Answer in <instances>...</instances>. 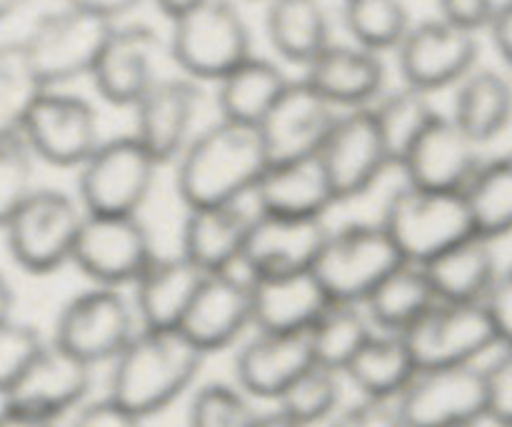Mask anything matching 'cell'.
<instances>
[{
    "mask_svg": "<svg viewBox=\"0 0 512 427\" xmlns=\"http://www.w3.org/2000/svg\"><path fill=\"white\" fill-rule=\"evenodd\" d=\"M268 165L260 128L220 118L195 133L175 160V190L188 210L243 203Z\"/></svg>",
    "mask_w": 512,
    "mask_h": 427,
    "instance_id": "cell-1",
    "label": "cell"
},
{
    "mask_svg": "<svg viewBox=\"0 0 512 427\" xmlns=\"http://www.w3.org/2000/svg\"><path fill=\"white\" fill-rule=\"evenodd\" d=\"M205 358L180 328H140L110 363L108 395L138 418H153L195 388Z\"/></svg>",
    "mask_w": 512,
    "mask_h": 427,
    "instance_id": "cell-2",
    "label": "cell"
},
{
    "mask_svg": "<svg viewBox=\"0 0 512 427\" xmlns=\"http://www.w3.org/2000/svg\"><path fill=\"white\" fill-rule=\"evenodd\" d=\"M380 223L400 255L420 265L478 235L465 190H430L410 183L390 195Z\"/></svg>",
    "mask_w": 512,
    "mask_h": 427,
    "instance_id": "cell-3",
    "label": "cell"
},
{
    "mask_svg": "<svg viewBox=\"0 0 512 427\" xmlns=\"http://www.w3.org/2000/svg\"><path fill=\"white\" fill-rule=\"evenodd\" d=\"M168 53L185 78L218 83L253 55L250 28L230 0H208L173 20Z\"/></svg>",
    "mask_w": 512,
    "mask_h": 427,
    "instance_id": "cell-4",
    "label": "cell"
},
{
    "mask_svg": "<svg viewBox=\"0 0 512 427\" xmlns=\"http://www.w3.org/2000/svg\"><path fill=\"white\" fill-rule=\"evenodd\" d=\"M83 220L80 200L63 190L35 188L3 228L5 245L25 273H55L65 263H73Z\"/></svg>",
    "mask_w": 512,
    "mask_h": 427,
    "instance_id": "cell-5",
    "label": "cell"
},
{
    "mask_svg": "<svg viewBox=\"0 0 512 427\" xmlns=\"http://www.w3.org/2000/svg\"><path fill=\"white\" fill-rule=\"evenodd\" d=\"M115 25L103 15L65 3L35 30L23 58L43 88H60L75 78L93 75Z\"/></svg>",
    "mask_w": 512,
    "mask_h": 427,
    "instance_id": "cell-6",
    "label": "cell"
},
{
    "mask_svg": "<svg viewBox=\"0 0 512 427\" xmlns=\"http://www.w3.org/2000/svg\"><path fill=\"white\" fill-rule=\"evenodd\" d=\"M405 258L383 223H350L330 230L313 273L330 300L365 303Z\"/></svg>",
    "mask_w": 512,
    "mask_h": 427,
    "instance_id": "cell-7",
    "label": "cell"
},
{
    "mask_svg": "<svg viewBox=\"0 0 512 427\" xmlns=\"http://www.w3.org/2000/svg\"><path fill=\"white\" fill-rule=\"evenodd\" d=\"M138 330V313L123 288L93 285L60 308L53 343L95 368L113 363Z\"/></svg>",
    "mask_w": 512,
    "mask_h": 427,
    "instance_id": "cell-8",
    "label": "cell"
},
{
    "mask_svg": "<svg viewBox=\"0 0 512 427\" xmlns=\"http://www.w3.org/2000/svg\"><path fill=\"white\" fill-rule=\"evenodd\" d=\"M160 163L135 135L103 140L78 168V200L85 213L138 215L153 190Z\"/></svg>",
    "mask_w": 512,
    "mask_h": 427,
    "instance_id": "cell-9",
    "label": "cell"
},
{
    "mask_svg": "<svg viewBox=\"0 0 512 427\" xmlns=\"http://www.w3.org/2000/svg\"><path fill=\"white\" fill-rule=\"evenodd\" d=\"M20 135L38 160L75 170L103 143L93 105L58 88L40 90L25 115Z\"/></svg>",
    "mask_w": 512,
    "mask_h": 427,
    "instance_id": "cell-10",
    "label": "cell"
},
{
    "mask_svg": "<svg viewBox=\"0 0 512 427\" xmlns=\"http://www.w3.org/2000/svg\"><path fill=\"white\" fill-rule=\"evenodd\" d=\"M420 370L478 365L498 348V335L483 303H438L403 333Z\"/></svg>",
    "mask_w": 512,
    "mask_h": 427,
    "instance_id": "cell-11",
    "label": "cell"
},
{
    "mask_svg": "<svg viewBox=\"0 0 512 427\" xmlns=\"http://www.w3.org/2000/svg\"><path fill=\"white\" fill-rule=\"evenodd\" d=\"M153 240L138 215L85 213L73 263L85 278L105 288H125L155 258Z\"/></svg>",
    "mask_w": 512,
    "mask_h": 427,
    "instance_id": "cell-12",
    "label": "cell"
},
{
    "mask_svg": "<svg viewBox=\"0 0 512 427\" xmlns=\"http://www.w3.org/2000/svg\"><path fill=\"white\" fill-rule=\"evenodd\" d=\"M318 155L338 203L365 195L385 170L395 168L373 105L343 110Z\"/></svg>",
    "mask_w": 512,
    "mask_h": 427,
    "instance_id": "cell-13",
    "label": "cell"
},
{
    "mask_svg": "<svg viewBox=\"0 0 512 427\" xmlns=\"http://www.w3.org/2000/svg\"><path fill=\"white\" fill-rule=\"evenodd\" d=\"M395 403L408 427L488 423L485 370L480 365L418 370L413 383Z\"/></svg>",
    "mask_w": 512,
    "mask_h": 427,
    "instance_id": "cell-14",
    "label": "cell"
},
{
    "mask_svg": "<svg viewBox=\"0 0 512 427\" xmlns=\"http://www.w3.org/2000/svg\"><path fill=\"white\" fill-rule=\"evenodd\" d=\"M478 33L458 28L443 18L413 25L398 45L403 83L423 93L458 85L478 65Z\"/></svg>",
    "mask_w": 512,
    "mask_h": 427,
    "instance_id": "cell-15",
    "label": "cell"
},
{
    "mask_svg": "<svg viewBox=\"0 0 512 427\" xmlns=\"http://www.w3.org/2000/svg\"><path fill=\"white\" fill-rule=\"evenodd\" d=\"M480 163V145L455 123L453 115L435 113L405 150L398 168L405 183L418 188L465 190Z\"/></svg>",
    "mask_w": 512,
    "mask_h": 427,
    "instance_id": "cell-16",
    "label": "cell"
},
{
    "mask_svg": "<svg viewBox=\"0 0 512 427\" xmlns=\"http://www.w3.org/2000/svg\"><path fill=\"white\" fill-rule=\"evenodd\" d=\"M253 323V285L250 275L235 270L205 275L185 315L183 330L205 355L243 343Z\"/></svg>",
    "mask_w": 512,
    "mask_h": 427,
    "instance_id": "cell-17",
    "label": "cell"
},
{
    "mask_svg": "<svg viewBox=\"0 0 512 427\" xmlns=\"http://www.w3.org/2000/svg\"><path fill=\"white\" fill-rule=\"evenodd\" d=\"M338 118L340 110L308 80H290L278 103L260 123L270 163L318 155Z\"/></svg>",
    "mask_w": 512,
    "mask_h": 427,
    "instance_id": "cell-18",
    "label": "cell"
},
{
    "mask_svg": "<svg viewBox=\"0 0 512 427\" xmlns=\"http://www.w3.org/2000/svg\"><path fill=\"white\" fill-rule=\"evenodd\" d=\"M165 48L148 25H115L90 75L100 98L118 108H135L160 80L158 63Z\"/></svg>",
    "mask_w": 512,
    "mask_h": 427,
    "instance_id": "cell-19",
    "label": "cell"
},
{
    "mask_svg": "<svg viewBox=\"0 0 512 427\" xmlns=\"http://www.w3.org/2000/svg\"><path fill=\"white\" fill-rule=\"evenodd\" d=\"M93 370V365L48 340L28 365L23 378L5 395L3 403L45 418L63 420L65 415L75 413L85 400H90Z\"/></svg>",
    "mask_w": 512,
    "mask_h": 427,
    "instance_id": "cell-20",
    "label": "cell"
},
{
    "mask_svg": "<svg viewBox=\"0 0 512 427\" xmlns=\"http://www.w3.org/2000/svg\"><path fill=\"white\" fill-rule=\"evenodd\" d=\"M328 235L325 218H288L255 210L240 268L250 278L305 273L315 268Z\"/></svg>",
    "mask_w": 512,
    "mask_h": 427,
    "instance_id": "cell-21",
    "label": "cell"
},
{
    "mask_svg": "<svg viewBox=\"0 0 512 427\" xmlns=\"http://www.w3.org/2000/svg\"><path fill=\"white\" fill-rule=\"evenodd\" d=\"M200 88L193 78H160L135 105V138L160 165L175 163L193 140Z\"/></svg>",
    "mask_w": 512,
    "mask_h": 427,
    "instance_id": "cell-22",
    "label": "cell"
},
{
    "mask_svg": "<svg viewBox=\"0 0 512 427\" xmlns=\"http://www.w3.org/2000/svg\"><path fill=\"white\" fill-rule=\"evenodd\" d=\"M315 363L308 333L255 330L235 355V385L253 400H278Z\"/></svg>",
    "mask_w": 512,
    "mask_h": 427,
    "instance_id": "cell-23",
    "label": "cell"
},
{
    "mask_svg": "<svg viewBox=\"0 0 512 427\" xmlns=\"http://www.w3.org/2000/svg\"><path fill=\"white\" fill-rule=\"evenodd\" d=\"M258 213L288 218H325L338 203L320 155L270 163L253 190Z\"/></svg>",
    "mask_w": 512,
    "mask_h": 427,
    "instance_id": "cell-24",
    "label": "cell"
},
{
    "mask_svg": "<svg viewBox=\"0 0 512 427\" xmlns=\"http://www.w3.org/2000/svg\"><path fill=\"white\" fill-rule=\"evenodd\" d=\"M303 78L338 110L368 108L385 93V65L380 53L355 43H330L305 68Z\"/></svg>",
    "mask_w": 512,
    "mask_h": 427,
    "instance_id": "cell-25",
    "label": "cell"
},
{
    "mask_svg": "<svg viewBox=\"0 0 512 427\" xmlns=\"http://www.w3.org/2000/svg\"><path fill=\"white\" fill-rule=\"evenodd\" d=\"M253 220L243 203L188 210L180 253L208 275L240 268Z\"/></svg>",
    "mask_w": 512,
    "mask_h": 427,
    "instance_id": "cell-26",
    "label": "cell"
},
{
    "mask_svg": "<svg viewBox=\"0 0 512 427\" xmlns=\"http://www.w3.org/2000/svg\"><path fill=\"white\" fill-rule=\"evenodd\" d=\"M205 275L183 253L155 255L133 283L140 328H180Z\"/></svg>",
    "mask_w": 512,
    "mask_h": 427,
    "instance_id": "cell-27",
    "label": "cell"
},
{
    "mask_svg": "<svg viewBox=\"0 0 512 427\" xmlns=\"http://www.w3.org/2000/svg\"><path fill=\"white\" fill-rule=\"evenodd\" d=\"M253 323L265 333H308L330 303L313 270L250 278Z\"/></svg>",
    "mask_w": 512,
    "mask_h": 427,
    "instance_id": "cell-28",
    "label": "cell"
},
{
    "mask_svg": "<svg viewBox=\"0 0 512 427\" xmlns=\"http://www.w3.org/2000/svg\"><path fill=\"white\" fill-rule=\"evenodd\" d=\"M423 268L443 303H483L500 275L493 240L483 235L460 240L428 260Z\"/></svg>",
    "mask_w": 512,
    "mask_h": 427,
    "instance_id": "cell-29",
    "label": "cell"
},
{
    "mask_svg": "<svg viewBox=\"0 0 512 427\" xmlns=\"http://www.w3.org/2000/svg\"><path fill=\"white\" fill-rule=\"evenodd\" d=\"M418 370L403 335L375 330L353 363L345 368L343 378L358 390L360 398L398 400Z\"/></svg>",
    "mask_w": 512,
    "mask_h": 427,
    "instance_id": "cell-30",
    "label": "cell"
},
{
    "mask_svg": "<svg viewBox=\"0 0 512 427\" xmlns=\"http://www.w3.org/2000/svg\"><path fill=\"white\" fill-rule=\"evenodd\" d=\"M438 303L433 283L420 263H400L380 280L378 288L365 300L368 318L380 333L403 335Z\"/></svg>",
    "mask_w": 512,
    "mask_h": 427,
    "instance_id": "cell-31",
    "label": "cell"
},
{
    "mask_svg": "<svg viewBox=\"0 0 512 427\" xmlns=\"http://www.w3.org/2000/svg\"><path fill=\"white\" fill-rule=\"evenodd\" d=\"M265 30L275 53L303 68L333 43L323 0H270Z\"/></svg>",
    "mask_w": 512,
    "mask_h": 427,
    "instance_id": "cell-32",
    "label": "cell"
},
{
    "mask_svg": "<svg viewBox=\"0 0 512 427\" xmlns=\"http://www.w3.org/2000/svg\"><path fill=\"white\" fill-rule=\"evenodd\" d=\"M453 120L478 145L503 135L512 123V85L490 68H475L455 85Z\"/></svg>",
    "mask_w": 512,
    "mask_h": 427,
    "instance_id": "cell-33",
    "label": "cell"
},
{
    "mask_svg": "<svg viewBox=\"0 0 512 427\" xmlns=\"http://www.w3.org/2000/svg\"><path fill=\"white\" fill-rule=\"evenodd\" d=\"M288 83L290 80L273 60L250 55L245 63L218 80L220 118L260 128Z\"/></svg>",
    "mask_w": 512,
    "mask_h": 427,
    "instance_id": "cell-34",
    "label": "cell"
},
{
    "mask_svg": "<svg viewBox=\"0 0 512 427\" xmlns=\"http://www.w3.org/2000/svg\"><path fill=\"white\" fill-rule=\"evenodd\" d=\"M373 333L375 325L368 318V310L363 303L330 300L328 308L320 313L313 328L308 330V340L315 363L345 373V368L353 363V358Z\"/></svg>",
    "mask_w": 512,
    "mask_h": 427,
    "instance_id": "cell-35",
    "label": "cell"
},
{
    "mask_svg": "<svg viewBox=\"0 0 512 427\" xmlns=\"http://www.w3.org/2000/svg\"><path fill=\"white\" fill-rule=\"evenodd\" d=\"M465 198L478 235L498 240L512 233V150L480 163Z\"/></svg>",
    "mask_w": 512,
    "mask_h": 427,
    "instance_id": "cell-36",
    "label": "cell"
},
{
    "mask_svg": "<svg viewBox=\"0 0 512 427\" xmlns=\"http://www.w3.org/2000/svg\"><path fill=\"white\" fill-rule=\"evenodd\" d=\"M343 383V373L313 363L275 400V410L300 425L323 427L343 408Z\"/></svg>",
    "mask_w": 512,
    "mask_h": 427,
    "instance_id": "cell-37",
    "label": "cell"
},
{
    "mask_svg": "<svg viewBox=\"0 0 512 427\" xmlns=\"http://www.w3.org/2000/svg\"><path fill=\"white\" fill-rule=\"evenodd\" d=\"M343 20L355 45L373 53L398 50L413 28L403 0H345Z\"/></svg>",
    "mask_w": 512,
    "mask_h": 427,
    "instance_id": "cell-38",
    "label": "cell"
},
{
    "mask_svg": "<svg viewBox=\"0 0 512 427\" xmlns=\"http://www.w3.org/2000/svg\"><path fill=\"white\" fill-rule=\"evenodd\" d=\"M375 115H378V123L383 128L385 140H388L390 155H393V165L398 168L400 158L405 155V150L410 148L415 138H418L420 130L428 125V120L433 118L438 110L430 105V95L423 90H415L410 85L403 83L400 90H390L383 93L373 103Z\"/></svg>",
    "mask_w": 512,
    "mask_h": 427,
    "instance_id": "cell-39",
    "label": "cell"
},
{
    "mask_svg": "<svg viewBox=\"0 0 512 427\" xmlns=\"http://www.w3.org/2000/svg\"><path fill=\"white\" fill-rule=\"evenodd\" d=\"M260 413L253 398L235 383H205L193 390L188 427H255Z\"/></svg>",
    "mask_w": 512,
    "mask_h": 427,
    "instance_id": "cell-40",
    "label": "cell"
},
{
    "mask_svg": "<svg viewBox=\"0 0 512 427\" xmlns=\"http://www.w3.org/2000/svg\"><path fill=\"white\" fill-rule=\"evenodd\" d=\"M40 90L45 88L30 73L23 53L0 50V138L20 133Z\"/></svg>",
    "mask_w": 512,
    "mask_h": 427,
    "instance_id": "cell-41",
    "label": "cell"
},
{
    "mask_svg": "<svg viewBox=\"0 0 512 427\" xmlns=\"http://www.w3.org/2000/svg\"><path fill=\"white\" fill-rule=\"evenodd\" d=\"M35 155L20 133L0 138V230L33 195Z\"/></svg>",
    "mask_w": 512,
    "mask_h": 427,
    "instance_id": "cell-42",
    "label": "cell"
},
{
    "mask_svg": "<svg viewBox=\"0 0 512 427\" xmlns=\"http://www.w3.org/2000/svg\"><path fill=\"white\" fill-rule=\"evenodd\" d=\"M45 343L48 340H43L33 325L18 323L15 318L0 328V398L15 388Z\"/></svg>",
    "mask_w": 512,
    "mask_h": 427,
    "instance_id": "cell-43",
    "label": "cell"
},
{
    "mask_svg": "<svg viewBox=\"0 0 512 427\" xmlns=\"http://www.w3.org/2000/svg\"><path fill=\"white\" fill-rule=\"evenodd\" d=\"M485 370V393H488V423L495 427H512V348H503L490 360Z\"/></svg>",
    "mask_w": 512,
    "mask_h": 427,
    "instance_id": "cell-44",
    "label": "cell"
},
{
    "mask_svg": "<svg viewBox=\"0 0 512 427\" xmlns=\"http://www.w3.org/2000/svg\"><path fill=\"white\" fill-rule=\"evenodd\" d=\"M325 427H408L400 415L395 400L360 398L358 403L345 405Z\"/></svg>",
    "mask_w": 512,
    "mask_h": 427,
    "instance_id": "cell-45",
    "label": "cell"
},
{
    "mask_svg": "<svg viewBox=\"0 0 512 427\" xmlns=\"http://www.w3.org/2000/svg\"><path fill=\"white\" fill-rule=\"evenodd\" d=\"M70 427H143V418L105 393L103 398L85 400L73 413Z\"/></svg>",
    "mask_w": 512,
    "mask_h": 427,
    "instance_id": "cell-46",
    "label": "cell"
},
{
    "mask_svg": "<svg viewBox=\"0 0 512 427\" xmlns=\"http://www.w3.org/2000/svg\"><path fill=\"white\" fill-rule=\"evenodd\" d=\"M483 308L488 310L500 348H512V268L500 270L498 280L485 295Z\"/></svg>",
    "mask_w": 512,
    "mask_h": 427,
    "instance_id": "cell-47",
    "label": "cell"
},
{
    "mask_svg": "<svg viewBox=\"0 0 512 427\" xmlns=\"http://www.w3.org/2000/svg\"><path fill=\"white\" fill-rule=\"evenodd\" d=\"M498 5L495 0H438L440 18L470 33L490 28Z\"/></svg>",
    "mask_w": 512,
    "mask_h": 427,
    "instance_id": "cell-48",
    "label": "cell"
},
{
    "mask_svg": "<svg viewBox=\"0 0 512 427\" xmlns=\"http://www.w3.org/2000/svg\"><path fill=\"white\" fill-rule=\"evenodd\" d=\"M488 30H490V38H493L495 50L500 53V58L512 65V0H505V3L498 5L495 18Z\"/></svg>",
    "mask_w": 512,
    "mask_h": 427,
    "instance_id": "cell-49",
    "label": "cell"
},
{
    "mask_svg": "<svg viewBox=\"0 0 512 427\" xmlns=\"http://www.w3.org/2000/svg\"><path fill=\"white\" fill-rule=\"evenodd\" d=\"M70 5H75V8H83V10H90V13L95 15H103V18L108 20H118L120 15L130 13L133 8H138L143 0H68Z\"/></svg>",
    "mask_w": 512,
    "mask_h": 427,
    "instance_id": "cell-50",
    "label": "cell"
},
{
    "mask_svg": "<svg viewBox=\"0 0 512 427\" xmlns=\"http://www.w3.org/2000/svg\"><path fill=\"white\" fill-rule=\"evenodd\" d=\"M0 427H60V420L28 413V410L3 403V408H0Z\"/></svg>",
    "mask_w": 512,
    "mask_h": 427,
    "instance_id": "cell-51",
    "label": "cell"
},
{
    "mask_svg": "<svg viewBox=\"0 0 512 427\" xmlns=\"http://www.w3.org/2000/svg\"><path fill=\"white\" fill-rule=\"evenodd\" d=\"M203 3H208V0H155V5H158V8L163 10L170 20L190 13V10H195L198 5H203Z\"/></svg>",
    "mask_w": 512,
    "mask_h": 427,
    "instance_id": "cell-52",
    "label": "cell"
},
{
    "mask_svg": "<svg viewBox=\"0 0 512 427\" xmlns=\"http://www.w3.org/2000/svg\"><path fill=\"white\" fill-rule=\"evenodd\" d=\"M13 308H15L13 288H10L8 280L0 275V328H3L5 323H10V320H13Z\"/></svg>",
    "mask_w": 512,
    "mask_h": 427,
    "instance_id": "cell-53",
    "label": "cell"
},
{
    "mask_svg": "<svg viewBox=\"0 0 512 427\" xmlns=\"http://www.w3.org/2000/svg\"><path fill=\"white\" fill-rule=\"evenodd\" d=\"M255 427H308V425L295 423L293 418L283 415L280 410H273V413H260V418H258V423H255Z\"/></svg>",
    "mask_w": 512,
    "mask_h": 427,
    "instance_id": "cell-54",
    "label": "cell"
},
{
    "mask_svg": "<svg viewBox=\"0 0 512 427\" xmlns=\"http://www.w3.org/2000/svg\"><path fill=\"white\" fill-rule=\"evenodd\" d=\"M20 0H0V15L3 13H8L10 8H13V5H18Z\"/></svg>",
    "mask_w": 512,
    "mask_h": 427,
    "instance_id": "cell-55",
    "label": "cell"
},
{
    "mask_svg": "<svg viewBox=\"0 0 512 427\" xmlns=\"http://www.w3.org/2000/svg\"><path fill=\"white\" fill-rule=\"evenodd\" d=\"M455 427H485V423H468V425H455Z\"/></svg>",
    "mask_w": 512,
    "mask_h": 427,
    "instance_id": "cell-56",
    "label": "cell"
}]
</instances>
